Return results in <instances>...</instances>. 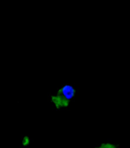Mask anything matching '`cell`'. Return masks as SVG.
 I'll return each mask as SVG.
<instances>
[{
	"label": "cell",
	"mask_w": 130,
	"mask_h": 148,
	"mask_svg": "<svg viewBox=\"0 0 130 148\" xmlns=\"http://www.w3.org/2000/svg\"><path fill=\"white\" fill-rule=\"evenodd\" d=\"M75 93L74 88L72 86L67 84L61 88L57 95L51 97V101L57 108L66 107L74 96Z\"/></svg>",
	"instance_id": "obj_1"
},
{
	"label": "cell",
	"mask_w": 130,
	"mask_h": 148,
	"mask_svg": "<svg viewBox=\"0 0 130 148\" xmlns=\"http://www.w3.org/2000/svg\"><path fill=\"white\" fill-rule=\"evenodd\" d=\"M29 143H30V140H29L28 137H24L23 140V145H28L29 144Z\"/></svg>",
	"instance_id": "obj_3"
},
{
	"label": "cell",
	"mask_w": 130,
	"mask_h": 148,
	"mask_svg": "<svg viewBox=\"0 0 130 148\" xmlns=\"http://www.w3.org/2000/svg\"><path fill=\"white\" fill-rule=\"evenodd\" d=\"M95 148H117L115 145L113 144H109V143H105L102 144L100 146Z\"/></svg>",
	"instance_id": "obj_2"
}]
</instances>
